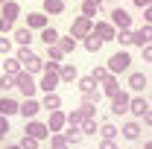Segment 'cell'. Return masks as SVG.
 Returning a JSON list of instances; mask_svg holds the SVG:
<instances>
[{
    "instance_id": "14",
    "label": "cell",
    "mask_w": 152,
    "mask_h": 149,
    "mask_svg": "<svg viewBox=\"0 0 152 149\" xmlns=\"http://www.w3.org/2000/svg\"><path fill=\"white\" fill-rule=\"evenodd\" d=\"M102 93H105V96H117V93H120V82H117V76H108V79H105V82H102Z\"/></svg>"
},
{
    "instance_id": "41",
    "label": "cell",
    "mask_w": 152,
    "mask_h": 149,
    "mask_svg": "<svg viewBox=\"0 0 152 149\" xmlns=\"http://www.w3.org/2000/svg\"><path fill=\"white\" fill-rule=\"evenodd\" d=\"M6 53H12V41L0 35V56H6Z\"/></svg>"
},
{
    "instance_id": "15",
    "label": "cell",
    "mask_w": 152,
    "mask_h": 149,
    "mask_svg": "<svg viewBox=\"0 0 152 149\" xmlns=\"http://www.w3.org/2000/svg\"><path fill=\"white\" fill-rule=\"evenodd\" d=\"M15 111H20V105L12 99V96H0V114L3 117H9V114H15Z\"/></svg>"
},
{
    "instance_id": "29",
    "label": "cell",
    "mask_w": 152,
    "mask_h": 149,
    "mask_svg": "<svg viewBox=\"0 0 152 149\" xmlns=\"http://www.w3.org/2000/svg\"><path fill=\"white\" fill-rule=\"evenodd\" d=\"M137 134H140V126L137 123H126L123 126V137L126 140H137Z\"/></svg>"
},
{
    "instance_id": "23",
    "label": "cell",
    "mask_w": 152,
    "mask_h": 149,
    "mask_svg": "<svg viewBox=\"0 0 152 149\" xmlns=\"http://www.w3.org/2000/svg\"><path fill=\"white\" fill-rule=\"evenodd\" d=\"M76 88H79L82 93H91V91H96V79L94 76H82V79L76 82Z\"/></svg>"
},
{
    "instance_id": "25",
    "label": "cell",
    "mask_w": 152,
    "mask_h": 149,
    "mask_svg": "<svg viewBox=\"0 0 152 149\" xmlns=\"http://www.w3.org/2000/svg\"><path fill=\"white\" fill-rule=\"evenodd\" d=\"M18 15H20V6L15 3V0H9V3L3 6V18H9V20H18Z\"/></svg>"
},
{
    "instance_id": "52",
    "label": "cell",
    "mask_w": 152,
    "mask_h": 149,
    "mask_svg": "<svg viewBox=\"0 0 152 149\" xmlns=\"http://www.w3.org/2000/svg\"><path fill=\"white\" fill-rule=\"evenodd\" d=\"M64 3H67V0H64Z\"/></svg>"
},
{
    "instance_id": "28",
    "label": "cell",
    "mask_w": 152,
    "mask_h": 149,
    "mask_svg": "<svg viewBox=\"0 0 152 149\" xmlns=\"http://www.w3.org/2000/svg\"><path fill=\"white\" fill-rule=\"evenodd\" d=\"M82 120H85L82 108H73V111L67 114V126H73V129H79V126H82Z\"/></svg>"
},
{
    "instance_id": "32",
    "label": "cell",
    "mask_w": 152,
    "mask_h": 149,
    "mask_svg": "<svg viewBox=\"0 0 152 149\" xmlns=\"http://www.w3.org/2000/svg\"><path fill=\"white\" fill-rule=\"evenodd\" d=\"M91 76H94L96 82H105V79L111 76V70H108V67H102V64H96L94 70H91Z\"/></svg>"
},
{
    "instance_id": "11",
    "label": "cell",
    "mask_w": 152,
    "mask_h": 149,
    "mask_svg": "<svg viewBox=\"0 0 152 149\" xmlns=\"http://www.w3.org/2000/svg\"><path fill=\"white\" fill-rule=\"evenodd\" d=\"M26 26H29V29H47V15H44V12L26 15Z\"/></svg>"
},
{
    "instance_id": "40",
    "label": "cell",
    "mask_w": 152,
    "mask_h": 149,
    "mask_svg": "<svg viewBox=\"0 0 152 149\" xmlns=\"http://www.w3.org/2000/svg\"><path fill=\"white\" fill-rule=\"evenodd\" d=\"M47 56H50V61H58V58L64 56V53L58 50V44H53V47H47Z\"/></svg>"
},
{
    "instance_id": "16",
    "label": "cell",
    "mask_w": 152,
    "mask_h": 149,
    "mask_svg": "<svg viewBox=\"0 0 152 149\" xmlns=\"http://www.w3.org/2000/svg\"><path fill=\"white\" fill-rule=\"evenodd\" d=\"M20 67H23V64H20L18 58H9V61H3V76H9V79H15L18 73H23Z\"/></svg>"
},
{
    "instance_id": "50",
    "label": "cell",
    "mask_w": 152,
    "mask_h": 149,
    "mask_svg": "<svg viewBox=\"0 0 152 149\" xmlns=\"http://www.w3.org/2000/svg\"><path fill=\"white\" fill-rule=\"evenodd\" d=\"M6 149H20V146H6Z\"/></svg>"
},
{
    "instance_id": "22",
    "label": "cell",
    "mask_w": 152,
    "mask_h": 149,
    "mask_svg": "<svg viewBox=\"0 0 152 149\" xmlns=\"http://www.w3.org/2000/svg\"><path fill=\"white\" fill-rule=\"evenodd\" d=\"M58 76H61V82H64V85H70V82H76V64H61V70H58Z\"/></svg>"
},
{
    "instance_id": "44",
    "label": "cell",
    "mask_w": 152,
    "mask_h": 149,
    "mask_svg": "<svg viewBox=\"0 0 152 149\" xmlns=\"http://www.w3.org/2000/svg\"><path fill=\"white\" fill-rule=\"evenodd\" d=\"M143 61H152V44H149V47H143Z\"/></svg>"
},
{
    "instance_id": "13",
    "label": "cell",
    "mask_w": 152,
    "mask_h": 149,
    "mask_svg": "<svg viewBox=\"0 0 152 149\" xmlns=\"http://www.w3.org/2000/svg\"><path fill=\"white\" fill-rule=\"evenodd\" d=\"M146 85H149V82H146V73H129V88H132L134 93H140Z\"/></svg>"
},
{
    "instance_id": "2",
    "label": "cell",
    "mask_w": 152,
    "mask_h": 149,
    "mask_svg": "<svg viewBox=\"0 0 152 149\" xmlns=\"http://www.w3.org/2000/svg\"><path fill=\"white\" fill-rule=\"evenodd\" d=\"M129 67H132V56H129V53H123V50H120V53H114V56L108 58V70H111L114 76H117V73H126Z\"/></svg>"
},
{
    "instance_id": "27",
    "label": "cell",
    "mask_w": 152,
    "mask_h": 149,
    "mask_svg": "<svg viewBox=\"0 0 152 149\" xmlns=\"http://www.w3.org/2000/svg\"><path fill=\"white\" fill-rule=\"evenodd\" d=\"M58 50H61L64 56H67V53H73V50H76V38H73V35H67V38H58Z\"/></svg>"
},
{
    "instance_id": "34",
    "label": "cell",
    "mask_w": 152,
    "mask_h": 149,
    "mask_svg": "<svg viewBox=\"0 0 152 149\" xmlns=\"http://www.w3.org/2000/svg\"><path fill=\"white\" fill-rule=\"evenodd\" d=\"M79 129H82V134H94V131H96V120H94V117H85Z\"/></svg>"
},
{
    "instance_id": "4",
    "label": "cell",
    "mask_w": 152,
    "mask_h": 149,
    "mask_svg": "<svg viewBox=\"0 0 152 149\" xmlns=\"http://www.w3.org/2000/svg\"><path fill=\"white\" fill-rule=\"evenodd\" d=\"M94 35L102 38V41H117V26L108 23V20H96L94 23Z\"/></svg>"
},
{
    "instance_id": "49",
    "label": "cell",
    "mask_w": 152,
    "mask_h": 149,
    "mask_svg": "<svg viewBox=\"0 0 152 149\" xmlns=\"http://www.w3.org/2000/svg\"><path fill=\"white\" fill-rule=\"evenodd\" d=\"M6 3H9V0H0V6H6Z\"/></svg>"
},
{
    "instance_id": "8",
    "label": "cell",
    "mask_w": 152,
    "mask_h": 149,
    "mask_svg": "<svg viewBox=\"0 0 152 149\" xmlns=\"http://www.w3.org/2000/svg\"><path fill=\"white\" fill-rule=\"evenodd\" d=\"M111 23L117 26V32H120V29H129V26H132V15H129L126 9H114L111 12Z\"/></svg>"
},
{
    "instance_id": "30",
    "label": "cell",
    "mask_w": 152,
    "mask_h": 149,
    "mask_svg": "<svg viewBox=\"0 0 152 149\" xmlns=\"http://www.w3.org/2000/svg\"><path fill=\"white\" fill-rule=\"evenodd\" d=\"M99 47H102V38H96V35L85 38V50H88V53H99Z\"/></svg>"
},
{
    "instance_id": "21",
    "label": "cell",
    "mask_w": 152,
    "mask_h": 149,
    "mask_svg": "<svg viewBox=\"0 0 152 149\" xmlns=\"http://www.w3.org/2000/svg\"><path fill=\"white\" fill-rule=\"evenodd\" d=\"M58 29H53V26H47V29H41V41L47 44V47H53V44H58Z\"/></svg>"
},
{
    "instance_id": "45",
    "label": "cell",
    "mask_w": 152,
    "mask_h": 149,
    "mask_svg": "<svg viewBox=\"0 0 152 149\" xmlns=\"http://www.w3.org/2000/svg\"><path fill=\"white\" fill-rule=\"evenodd\" d=\"M99 149H117V143H114V140H102V143H99Z\"/></svg>"
},
{
    "instance_id": "37",
    "label": "cell",
    "mask_w": 152,
    "mask_h": 149,
    "mask_svg": "<svg viewBox=\"0 0 152 149\" xmlns=\"http://www.w3.org/2000/svg\"><path fill=\"white\" fill-rule=\"evenodd\" d=\"M18 146H20V149H38V140H35V137H29V134H23Z\"/></svg>"
},
{
    "instance_id": "51",
    "label": "cell",
    "mask_w": 152,
    "mask_h": 149,
    "mask_svg": "<svg viewBox=\"0 0 152 149\" xmlns=\"http://www.w3.org/2000/svg\"><path fill=\"white\" fill-rule=\"evenodd\" d=\"M0 143H3V134H0Z\"/></svg>"
},
{
    "instance_id": "26",
    "label": "cell",
    "mask_w": 152,
    "mask_h": 149,
    "mask_svg": "<svg viewBox=\"0 0 152 149\" xmlns=\"http://www.w3.org/2000/svg\"><path fill=\"white\" fill-rule=\"evenodd\" d=\"M47 111H58V105H61V99H58V93H44V102H41Z\"/></svg>"
},
{
    "instance_id": "43",
    "label": "cell",
    "mask_w": 152,
    "mask_h": 149,
    "mask_svg": "<svg viewBox=\"0 0 152 149\" xmlns=\"http://www.w3.org/2000/svg\"><path fill=\"white\" fill-rule=\"evenodd\" d=\"M132 3L137 6V9H149V6H152V0H132Z\"/></svg>"
},
{
    "instance_id": "46",
    "label": "cell",
    "mask_w": 152,
    "mask_h": 149,
    "mask_svg": "<svg viewBox=\"0 0 152 149\" xmlns=\"http://www.w3.org/2000/svg\"><path fill=\"white\" fill-rule=\"evenodd\" d=\"M143 20H146V23H152V6H149V9H143Z\"/></svg>"
},
{
    "instance_id": "48",
    "label": "cell",
    "mask_w": 152,
    "mask_h": 149,
    "mask_svg": "<svg viewBox=\"0 0 152 149\" xmlns=\"http://www.w3.org/2000/svg\"><path fill=\"white\" fill-rule=\"evenodd\" d=\"M143 149H152V143H143Z\"/></svg>"
},
{
    "instance_id": "19",
    "label": "cell",
    "mask_w": 152,
    "mask_h": 149,
    "mask_svg": "<svg viewBox=\"0 0 152 149\" xmlns=\"http://www.w3.org/2000/svg\"><path fill=\"white\" fill-rule=\"evenodd\" d=\"M64 123H67V114H61V111H50V123H47V126H50V131H58Z\"/></svg>"
},
{
    "instance_id": "7",
    "label": "cell",
    "mask_w": 152,
    "mask_h": 149,
    "mask_svg": "<svg viewBox=\"0 0 152 149\" xmlns=\"http://www.w3.org/2000/svg\"><path fill=\"white\" fill-rule=\"evenodd\" d=\"M129 108H132V96H129L126 91H120V93L111 99V114H126Z\"/></svg>"
},
{
    "instance_id": "6",
    "label": "cell",
    "mask_w": 152,
    "mask_h": 149,
    "mask_svg": "<svg viewBox=\"0 0 152 149\" xmlns=\"http://www.w3.org/2000/svg\"><path fill=\"white\" fill-rule=\"evenodd\" d=\"M132 44H137L140 50L149 47V44H152V23H143L140 29H134V32H132Z\"/></svg>"
},
{
    "instance_id": "3",
    "label": "cell",
    "mask_w": 152,
    "mask_h": 149,
    "mask_svg": "<svg viewBox=\"0 0 152 149\" xmlns=\"http://www.w3.org/2000/svg\"><path fill=\"white\" fill-rule=\"evenodd\" d=\"M15 88H18L20 93H23V96H26V99H32V93H35V79H32V73H26V70H23V73H18L15 76Z\"/></svg>"
},
{
    "instance_id": "39",
    "label": "cell",
    "mask_w": 152,
    "mask_h": 149,
    "mask_svg": "<svg viewBox=\"0 0 152 149\" xmlns=\"http://www.w3.org/2000/svg\"><path fill=\"white\" fill-rule=\"evenodd\" d=\"M117 41H120L123 47H126V44H132V29H120V32H117Z\"/></svg>"
},
{
    "instance_id": "24",
    "label": "cell",
    "mask_w": 152,
    "mask_h": 149,
    "mask_svg": "<svg viewBox=\"0 0 152 149\" xmlns=\"http://www.w3.org/2000/svg\"><path fill=\"white\" fill-rule=\"evenodd\" d=\"M15 58H18V61H20V64H23V67H26V64H32V61H35V53H32V50H29V47H20V50H18V56H15Z\"/></svg>"
},
{
    "instance_id": "36",
    "label": "cell",
    "mask_w": 152,
    "mask_h": 149,
    "mask_svg": "<svg viewBox=\"0 0 152 149\" xmlns=\"http://www.w3.org/2000/svg\"><path fill=\"white\" fill-rule=\"evenodd\" d=\"M99 134H102V140H114V134H117V129H114L111 123H102V129H99Z\"/></svg>"
},
{
    "instance_id": "47",
    "label": "cell",
    "mask_w": 152,
    "mask_h": 149,
    "mask_svg": "<svg viewBox=\"0 0 152 149\" xmlns=\"http://www.w3.org/2000/svg\"><path fill=\"white\" fill-rule=\"evenodd\" d=\"M143 123H146V126H152V108H149L146 114H143Z\"/></svg>"
},
{
    "instance_id": "17",
    "label": "cell",
    "mask_w": 152,
    "mask_h": 149,
    "mask_svg": "<svg viewBox=\"0 0 152 149\" xmlns=\"http://www.w3.org/2000/svg\"><path fill=\"white\" fill-rule=\"evenodd\" d=\"M99 9H102V0H82V15L85 18H94Z\"/></svg>"
},
{
    "instance_id": "33",
    "label": "cell",
    "mask_w": 152,
    "mask_h": 149,
    "mask_svg": "<svg viewBox=\"0 0 152 149\" xmlns=\"http://www.w3.org/2000/svg\"><path fill=\"white\" fill-rule=\"evenodd\" d=\"M70 143L64 140V134H50V149H67Z\"/></svg>"
},
{
    "instance_id": "5",
    "label": "cell",
    "mask_w": 152,
    "mask_h": 149,
    "mask_svg": "<svg viewBox=\"0 0 152 149\" xmlns=\"http://www.w3.org/2000/svg\"><path fill=\"white\" fill-rule=\"evenodd\" d=\"M58 85H61V76H58V70H50V67H47V73H44V79H41V85H38V88H41L44 93H56Z\"/></svg>"
},
{
    "instance_id": "42",
    "label": "cell",
    "mask_w": 152,
    "mask_h": 149,
    "mask_svg": "<svg viewBox=\"0 0 152 149\" xmlns=\"http://www.w3.org/2000/svg\"><path fill=\"white\" fill-rule=\"evenodd\" d=\"M6 131H9V117H3V114H0V134L6 137Z\"/></svg>"
},
{
    "instance_id": "12",
    "label": "cell",
    "mask_w": 152,
    "mask_h": 149,
    "mask_svg": "<svg viewBox=\"0 0 152 149\" xmlns=\"http://www.w3.org/2000/svg\"><path fill=\"white\" fill-rule=\"evenodd\" d=\"M15 41H18L20 47H29V44L35 41V38H32V29H29V26H18V29H15Z\"/></svg>"
},
{
    "instance_id": "9",
    "label": "cell",
    "mask_w": 152,
    "mask_h": 149,
    "mask_svg": "<svg viewBox=\"0 0 152 149\" xmlns=\"http://www.w3.org/2000/svg\"><path fill=\"white\" fill-rule=\"evenodd\" d=\"M26 134H29V137H35V140H44V137L50 134V126H44V123H35V120H29V123H26Z\"/></svg>"
},
{
    "instance_id": "10",
    "label": "cell",
    "mask_w": 152,
    "mask_h": 149,
    "mask_svg": "<svg viewBox=\"0 0 152 149\" xmlns=\"http://www.w3.org/2000/svg\"><path fill=\"white\" fill-rule=\"evenodd\" d=\"M44 105L41 102H35V99H23L20 102V114H23V120H35V114L41 111Z\"/></svg>"
},
{
    "instance_id": "18",
    "label": "cell",
    "mask_w": 152,
    "mask_h": 149,
    "mask_svg": "<svg viewBox=\"0 0 152 149\" xmlns=\"http://www.w3.org/2000/svg\"><path fill=\"white\" fill-rule=\"evenodd\" d=\"M129 111H132L134 117H143V114L149 111V105H146V99H143V96H132V108H129Z\"/></svg>"
},
{
    "instance_id": "1",
    "label": "cell",
    "mask_w": 152,
    "mask_h": 149,
    "mask_svg": "<svg viewBox=\"0 0 152 149\" xmlns=\"http://www.w3.org/2000/svg\"><path fill=\"white\" fill-rule=\"evenodd\" d=\"M70 35H73V38H88V35H94V20L85 18V15H79V18L70 23Z\"/></svg>"
},
{
    "instance_id": "35",
    "label": "cell",
    "mask_w": 152,
    "mask_h": 149,
    "mask_svg": "<svg viewBox=\"0 0 152 149\" xmlns=\"http://www.w3.org/2000/svg\"><path fill=\"white\" fill-rule=\"evenodd\" d=\"M64 140H67V143H79V140H82V129H73V126H70V129L64 131Z\"/></svg>"
},
{
    "instance_id": "38",
    "label": "cell",
    "mask_w": 152,
    "mask_h": 149,
    "mask_svg": "<svg viewBox=\"0 0 152 149\" xmlns=\"http://www.w3.org/2000/svg\"><path fill=\"white\" fill-rule=\"evenodd\" d=\"M9 29H15V20H9V18H3V15H0V35H6Z\"/></svg>"
},
{
    "instance_id": "31",
    "label": "cell",
    "mask_w": 152,
    "mask_h": 149,
    "mask_svg": "<svg viewBox=\"0 0 152 149\" xmlns=\"http://www.w3.org/2000/svg\"><path fill=\"white\" fill-rule=\"evenodd\" d=\"M102 99V91H91V93H82V105H99Z\"/></svg>"
},
{
    "instance_id": "20",
    "label": "cell",
    "mask_w": 152,
    "mask_h": 149,
    "mask_svg": "<svg viewBox=\"0 0 152 149\" xmlns=\"http://www.w3.org/2000/svg\"><path fill=\"white\" fill-rule=\"evenodd\" d=\"M64 12V0H44V15H61Z\"/></svg>"
}]
</instances>
